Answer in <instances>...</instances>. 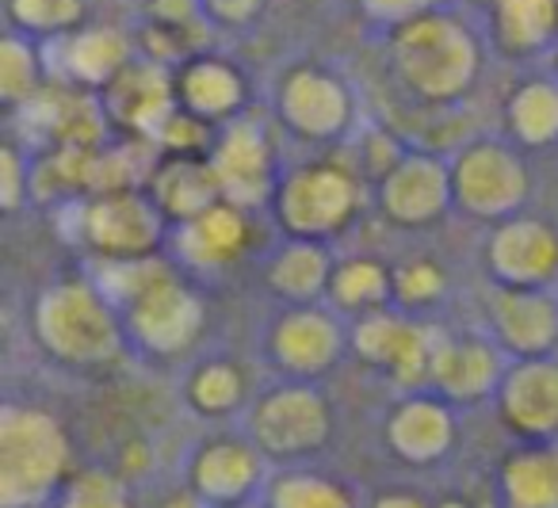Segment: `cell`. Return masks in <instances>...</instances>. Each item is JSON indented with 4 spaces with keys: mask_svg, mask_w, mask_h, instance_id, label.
<instances>
[{
    "mask_svg": "<svg viewBox=\"0 0 558 508\" xmlns=\"http://www.w3.org/2000/svg\"><path fill=\"white\" fill-rule=\"evenodd\" d=\"M50 55L62 58V85L104 93L111 81L123 73L126 62H134L131 39L116 27H85L77 35H58L50 39Z\"/></svg>",
    "mask_w": 558,
    "mask_h": 508,
    "instance_id": "cell-23",
    "label": "cell"
},
{
    "mask_svg": "<svg viewBox=\"0 0 558 508\" xmlns=\"http://www.w3.org/2000/svg\"><path fill=\"white\" fill-rule=\"evenodd\" d=\"M32 195V165L24 161L16 142L0 149V207L9 210H20V203Z\"/></svg>",
    "mask_w": 558,
    "mask_h": 508,
    "instance_id": "cell-36",
    "label": "cell"
},
{
    "mask_svg": "<svg viewBox=\"0 0 558 508\" xmlns=\"http://www.w3.org/2000/svg\"><path fill=\"white\" fill-rule=\"evenodd\" d=\"M119 314H123L126 344L142 348V352L157 355V360L184 355L199 340L203 317H207L203 314V299L180 276V264L169 276L157 279L154 287H146L134 302H126Z\"/></svg>",
    "mask_w": 558,
    "mask_h": 508,
    "instance_id": "cell-10",
    "label": "cell"
},
{
    "mask_svg": "<svg viewBox=\"0 0 558 508\" xmlns=\"http://www.w3.org/2000/svg\"><path fill=\"white\" fill-rule=\"evenodd\" d=\"M268 462L248 436H210L187 462V485L210 508H245L268 485Z\"/></svg>",
    "mask_w": 558,
    "mask_h": 508,
    "instance_id": "cell-14",
    "label": "cell"
},
{
    "mask_svg": "<svg viewBox=\"0 0 558 508\" xmlns=\"http://www.w3.org/2000/svg\"><path fill=\"white\" fill-rule=\"evenodd\" d=\"M497 508H558V444H520L505 455Z\"/></svg>",
    "mask_w": 558,
    "mask_h": 508,
    "instance_id": "cell-26",
    "label": "cell"
},
{
    "mask_svg": "<svg viewBox=\"0 0 558 508\" xmlns=\"http://www.w3.org/2000/svg\"><path fill=\"white\" fill-rule=\"evenodd\" d=\"M54 508H134V497L119 470L88 467V470H73L65 489L58 493Z\"/></svg>",
    "mask_w": 558,
    "mask_h": 508,
    "instance_id": "cell-33",
    "label": "cell"
},
{
    "mask_svg": "<svg viewBox=\"0 0 558 508\" xmlns=\"http://www.w3.org/2000/svg\"><path fill=\"white\" fill-rule=\"evenodd\" d=\"M505 126L520 149H543L558 142V81H520L505 100Z\"/></svg>",
    "mask_w": 558,
    "mask_h": 508,
    "instance_id": "cell-29",
    "label": "cell"
},
{
    "mask_svg": "<svg viewBox=\"0 0 558 508\" xmlns=\"http://www.w3.org/2000/svg\"><path fill=\"white\" fill-rule=\"evenodd\" d=\"M360 9H364V16L379 20V24L398 27L405 20H417L425 12H433L436 0H360Z\"/></svg>",
    "mask_w": 558,
    "mask_h": 508,
    "instance_id": "cell-37",
    "label": "cell"
},
{
    "mask_svg": "<svg viewBox=\"0 0 558 508\" xmlns=\"http://www.w3.org/2000/svg\"><path fill=\"white\" fill-rule=\"evenodd\" d=\"M146 192L154 195V203L165 210V218H169L172 226L203 215V210L222 199L207 157H187V154L157 157L154 172H149V180H146Z\"/></svg>",
    "mask_w": 558,
    "mask_h": 508,
    "instance_id": "cell-24",
    "label": "cell"
},
{
    "mask_svg": "<svg viewBox=\"0 0 558 508\" xmlns=\"http://www.w3.org/2000/svg\"><path fill=\"white\" fill-rule=\"evenodd\" d=\"M210 172L218 180V195L241 210H264L276 203L279 192V154L268 126L241 116L215 138L207 154Z\"/></svg>",
    "mask_w": 558,
    "mask_h": 508,
    "instance_id": "cell-9",
    "label": "cell"
},
{
    "mask_svg": "<svg viewBox=\"0 0 558 508\" xmlns=\"http://www.w3.org/2000/svg\"><path fill=\"white\" fill-rule=\"evenodd\" d=\"M245 508H248V505H245Z\"/></svg>",
    "mask_w": 558,
    "mask_h": 508,
    "instance_id": "cell-44",
    "label": "cell"
},
{
    "mask_svg": "<svg viewBox=\"0 0 558 508\" xmlns=\"http://www.w3.org/2000/svg\"><path fill=\"white\" fill-rule=\"evenodd\" d=\"M494 406L520 444H558V355L512 360Z\"/></svg>",
    "mask_w": 558,
    "mask_h": 508,
    "instance_id": "cell-15",
    "label": "cell"
},
{
    "mask_svg": "<svg viewBox=\"0 0 558 508\" xmlns=\"http://www.w3.org/2000/svg\"><path fill=\"white\" fill-rule=\"evenodd\" d=\"M489 32L517 62L558 50V0H489Z\"/></svg>",
    "mask_w": 558,
    "mask_h": 508,
    "instance_id": "cell-25",
    "label": "cell"
},
{
    "mask_svg": "<svg viewBox=\"0 0 558 508\" xmlns=\"http://www.w3.org/2000/svg\"><path fill=\"white\" fill-rule=\"evenodd\" d=\"M489 340L512 360L555 355L558 348V291L555 287H501L486 299Z\"/></svg>",
    "mask_w": 558,
    "mask_h": 508,
    "instance_id": "cell-16",
    "label": "cell"
},
{
    "mask_svg": "<svg viewBox=\"0 0 558 508\" xmlns=\"http://www.w3.org/2000/svg\"><path fill=\"white\" fill-rule=\"evenodd\" d=\"M555 291H558V287H555Z\"/></svg>",
    "mask_w": 558,
    "mask_h": 508,
    "instance_id": "cell-43",
    "label": "cell"
},
{
    "mask_svg": "<svg viewBox=\"0 0 558 508\" xmlns=\"http://www.w3.org/2000/svg\"><path fill=\"white\" fill-rule=\"evenodd\" d=\"M451 195L463 215L478 222H505L520 215L532 177H527L524 157L497 138H474L451 157Z\"/></svg>",
    "mask_w": 558,
    "mask_h": 508,
    "instance_id": "cell-8",
    "label": "cell"
},
{
    "mask_svg": "<svg viewBox=\"0 0 558 508\" xmlns=\"http://www.w3.org/2000/svg\"><path fill=\"white\" fill-rule=\"evenodd\" d=\"M32 329L39 348L73 371H100L123 355V314L93 279H62L35 299Z\"/></svg>",
    "mask_w": 558,
    "mask_h": 508,
    "instance_id": "cell-3",
    "label": "cell"
},
{
    "mask_svg": "<svg viewBox=\"0 0 558 508\" xmlns=\"http://www.w3.org/2000/svg\"><path fill=\"white\" fill-rule=\"evenodd\" d=\"M436 508H474V500H466V497H448V500H440Z\"/></svg>",
    "mask_w": 558,
    "mask_h": 508,
    "instance_id": "cell-41",
    "label": "cell"
},
{
    "mask_svg": "<svg viewBox=\"0 0 558 508\" xmlns=\"http://www.w3.org/2000/svg\"><path fill=\"white\" fill-rule=\"evenodd\" d=\"M387 62L410 100L421 108H451L478 81L482 47L463 20L433 9L390 27Z\"/></svg>",
    "mask_w": 558,
    "mask_h": 508,
    "instance_id": "cell-1",
    "label": "cell"
},
{
    "mask_svg": "<svg viewBox=\"0 0 558 508\" xmlns=\"http://www.w3.org/2000/svg\"><path fill=\"white\" fill-rule=\"evenodd\" d=\"M184 398L203 416H230L248 409V383L245 371L233 360H207L187 375Z\"/></svg>",
    "mask_w": 558,
    "mask_h": 508,
    "instance_id": "cell-31",
    "label": "cell"
},
{
    "mask_svg": "<svg viewBox=\"0 0 558 508\" xmlns=\"http://www.w3.org/2000/svg\"><path fill=\"white\" fill-rule=\"evenodd\" d=\"M486 271L501 287H558V226L512 215L486 238Z\"/></svg>",
    "mask_w": 558,
    "mask_h": 508,
    "instance_id": "cell-17",
    "label": "cell"
},
{
    "mask_svg": "<svg viewBox=\"0 0 558 508\" xmlns=\"http://www.w3.org/2000/svg\"><path fill=\"white\" fill-rule=\"evenodd\" d=\"M444 337L448 332H440L436 325L417 322V317L398 306H383L356 317L349 344L364 367L383 371L405 394H417L428 390V383H433V360Z\"/></svg>",
    "mask_w": 558,
    "mask_h": 508,
    "instance_id": "cell-7",
    "label": "cell"
},
{
    "mask_svg": "<svg viewBox=\"0 0 558 508\" xmlns=\"http://www.w3.org/2000/svg\"><path fill=\"white\" fill-rule=\"evenodd\" d=\"M349 348V332L337 310L314 306H288L268 329V355L283 378H303L314 383L326 371L341 363Z\"/></svg>",
    "mask_w": 558,
    "mask_h": 508,
    "instance_id": "cell-12",
    "label": "cell"
},
{
    "mask_svg": "<svg viewBox=\"0 0 558 508\" xmlns=\"http://www.w3.org/2000/svg\"><path fill=\"white\" fill-rule=\"evenodd\" d=\"M260 508H364L352 485L318 470H279L264 485Z\"/></svg>",
    "mask_w": 558,
    "mask_h": 508,
    "instance_id": "cell-30",
    "label": "cell"
},
{
    "mask_svg": "<svg viewBox=\"0 0 558 508\" xmlns=\"http://www.w3.org/2000/svg\"><path fill=\"white\" fill-rule=\"evenodd\" d=\"M245 436L271 462H303L326 451L333 436V409L326 394L303 378H283L245 409Z\"/></svg>",
    "mask_w": 558,
    "mask_h": 508,
    "instance_id": "cell-6",
    "label": "cell"
},
{
    "mask_svg": "<svg viewBox=\"0 0 558 508\" xmlns=\"http://www.w3.org/2000/svg\"><path fill=\"white\" fill-rule=\"evenodd\" d=\"M333 268H337V261L326 253L322 241L291 238L288 245L271 256L264 279H268L271 294H279L288 306H314V302H322L329 294Z\"/></svg>",
    "mask_w": 558,
    "mask_h": 508,
    "instance_id": "cell-27",
    "label": "cell"
},
{
    "mask_svg": "<svg viewBox=\"0 0 558 508\" xmlns=\"http://www.w3.org/2000/svg\"><path fill=\"white\" fill-rule=\"evenodd\" d=\"M444 291H448V276L428 256H417V261H405L395 268V306L405 310V314L436 306L444 299Z\"/></svg>",
    "mask_w": 558,
    "mask_h": 508,
    "instance_id": "cell-34",
    "label": "cell"
},
{
    "mask_svg": "<svg viewBox=\"0 0 558 508\" xmlns=\"http://www.w3.org/2000/svg\"><path fill=\"white\" fill-rule=\"evenodd\" d=\"M161 508H210V505L192 489V485H180V489H172L169 497L161 500Z\"/></svg>",
    "mask_w": 558,
    "mask_h": 508,
    "instance_id": "cell-40",
    "label": "cell"
},
{
    "mask_svg": "<svg viewBox=\"0 0 558 508\" xmlns=\"http://www.w3.org/2000/svg\"><path fill=\"white\" fill-rule=\"evenodd\" d=\"M364 508H436V505L425 497V493L402 489V485H395V489H379L372 500H367Z\"/></svg>",
    "mask_w": 558,
    "mask_h": 508,
    "instance_id": "cell-39",
    "label": "cell"
},
{
    "mask_svg": "<svg viewBox=\"0 0 558 508\" xmlns=\"http://www.w3.org/2000/svg\"><path fill=\"white\" fill-rule=\"evenodd\" d=\"M326 302H329V310H337L341 317H352V322L372 314V310L395 306V268H387V264L375 261V256L337 261Z\"/></svg>",
    "mask_w": 558,
    "mask_h": 508,
    "instance_id": "cell-28",
    "label": "cell"
},
{
    "mask_svg": "<svg viewBox=\"0 0 558 508\" xmlns=\"http://www.w3.org/2000/svg\"><path fill=\"white\" fill-rule=\"evenodd\" d=\"M505 367V352L489 337H444L428 386L451 406H478L497 394Z\"/></svg>",
    "mask_w": 558,
    "mask_h": 508,
    "instance_id": "cell-21",
    "label": "cell"
},
{
    "mask_svg": "<svg viewBox=\"0 0 558 508\" xmlns=\"http://www.w3.org/2000/svg\"><path fill=\"white\" fill-rule=\"evenodd\" d=\"M364 207V177L344 161H306L283 172L276 192V222L295 241H322L344 233Z\"/></svg>",
    "mask_w": 558,
    "mask_h": 508,
    "instance_id": "cell-4",
    "label": "cell"
},
{
    "mask_svg": "<svg viewBox=\"0 0 558 508\" xmlns=\"http://www.w3.org/2000/svg\"><path fill=\"white\" fill-rule=\"evenodd\" d=\"M555 70H558V50H555Z\"/></svg>",
    "mask_w": 558,
    "mask_h": 508,
    "instance_id": "cell-42",
    "label": "cell"
},
{
    "mask_svg": "<svg viewBox=\"0 0 558 508\" xmlns=\"http://www.w3.org/2000/svg\"><path fill=\"white\" fill-rule=\"evenodd\" d=\"M253 245V222L248 210L233 207V203L218 199L203 215L187 218V222L172 226L169 249L172 261L187 271H222L238 264Z\"/></svg>",
    "mask_w": 558,
    "mask_h": 508,
    "instance_id": "cell-19",
    "label": "cell"
},
{
    "mask_svg": "<svg viewBox=\"0 0 558 508\" xmlns=\"http://www.w3.org/2000/svg\"><path fill=\"white\" fill-rule=\"evenodd\" d=\"M70 428L43 406L0 409V508H47L73 477Z\"/></svg>",
    "mask_w": 558,
    "mask_h": 508,
    "instance_id": "cell-2",
    "label": "cell"
},
{
    "mask_svg": "<svg viewBox=\"0 0 558 508\" xmlns=\"http://www.w3.org/2000/svg\"><path fill=\"white\" fill-rule=\"evenodd\" d=\"M177 104L210 126H230L245 111V81L230 62L195 55L177 65Z\"/></svg>",
    "mask_w": 558,
    "mask_h": 508,
    "instance_id": "cell-22",
    "label": "cell"
},
{
    "mask_svg": "<svg viewBox=\"0 0 558 508\" xmlns=\"http://www.w3.org/2000/svg\"><path fill=\"white\" fill-rule=\"evenodd\" d=\"M9 16L27 35H70L85 16V0H9Z\"/></svg>",
    "mask_w": 558,
    "mask_h": 508,
    "instance_id": "cell-35",
    "label": "cell"
},
{
    "mask_svg": "<svg viewBox=\"0 0 558 508\" xmlns=\"http://www.w3.org/2000/svg\"><path fill=\"white\" fill-rule=\"evenodd\" d=\"M203 12L218 27H245L264 12V0H203Z\"/></svg>",
    "mask_w": 558,
    "mask_h": 508,
    "instance_id": "cell-38",
    "label": "cell"
},
{
    "mask_svg": "<svg viewBox=\"0 0 558 508\" xmlns=\"http://www.w3.org/2000/svg\"><path fill=\"white\" fill-rule=\"evenodd\" d=\"M104 111L111 119V131H123L126 138L154 142L165 119L180 108L177 104V73L154 58H134L123 65L116 81L100 93Z\"/></svg>",
    "mask_w": 558,
    "mask_h": 508,
    "instance_id": "cell-18",
    "label": "cell"
},
{
    "mask_svg": "<svg viewBox=\"0 0 558 508\" xmlns=\"http://www.w3.org/2000/svg\"><path fill=\"white\" fill-rule=\"evenodd\" d=\"M73 207V238L93 253V261H146L169 245L172 222L146 188H119Z\"/></svg>",
    "mask_w": 558,
    "mask_h": 508,
    "instance_id": "cell-5",
    "label": "cell"
},
{
    "mask_svg": "<svg viewBox=\"0 0 558 508\" xmlns=\"http://www.w3.org/2000/svg\"><path fill=\"white\" fill-rule=\"evenodd\" d=\"M375 203L383 218L398 230H425L456 207L451 165L425 149L402 154V161L375 184Z\"/></svg>",
    "mask_w": 558,
    "mask_h": 508,
    "instance_id": "cell-13",
    "label": "cell"
},
{
    "mask_svg": "<svg viewBox=\"0 0 558 508\" xmlns=\"http://www.w3.org/2000/svg\"><path fill=\"white\" fill-rule=\"evenodd\" d=\"M276 119L295 138L326 146V142H341L352 131L356 104L337 73L322 70V65H295L291 73H283L276 88Z\"/></svg>",
    "mask_w": 558,
    "mask_h": 508,
    "instance_id": "cell-11",
    "label": "cell"
},
{
    "mask_svg": "<svg viewBox=\"0 0 558 508\" xmlns=\"http://www.w3.org/2000/svg\"><path fill=\"white\" fill-rule=\"evenodd\" d=\"M43 73H47V62H43V50H35V43L16 39V35L0 43V96L12 111H20L47 88Z\"/></svg>",
    "mask_w": 558,
    "mask_h": 508,
    "instance_id": "cell-32",
    "label": "cell"
},
{
    "mask_svg": "<svg viewBox=\"0 0 558 508\" xmlns=\"http://www.w3.org/2000/svg\"><path fill=\"white\" fill-rule=\"evenodd\" d=\"M383 439L405 467H433L456 447V406L428 390L405 394L387 413Z\"/></svg>",
    "mask_w": 558,
    "mask_h": 508,
    "instance_id": "cell-20",
    "label": "cell"
}]
</instances>
